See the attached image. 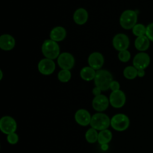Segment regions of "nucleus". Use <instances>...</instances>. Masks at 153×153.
<instances>
[{
	"mask_svg": "<svg viewBox=\"0 0 153 153\" xmlns=\"http://www.w3.org/2000/svg\"><path fill=\"white\" fill-rule=\"evenodd\" d=\"M113 81V76L110 72L106 70H100L97 71L94 84L102 91H106L110 89V85Z\"/></svg>",
	"mask_w": 153,
	"mask_h": 153,
	"instance_id": "obj_1",
	"label": "nucleus"
},
{
	"mask_svg": "<svg viewBox=\"0 0 153 153\" xmlns=\"http://www.w3.org/2000/svg\"><path fill=\"white\" fill-rule=\"evenodd\" d=\"M42 52L46 58L51 60L58 59L60 54V46L57 42L51 40H46L42 44Z\"/></svg>",
	"mask_w": 153,
	"mask_h": 153,
	"instance_id": "obj_2",
	"label": "nucleus"
},
{
	"mask_svg": "<svg viewBox=\"0 0 153 153\" xmlns=\"http://www.w3.org/2000/svg\"><path fill=\"white\" fill-rule=\"evenodd\" d=\"M90 125L91 128L97 131H103L108 129L111 126V119L105 114L99 112L93 115Z\"/></svg>",
	"mask_w": 153,
	"mask_h": 153,
	"instance_id": "obj_3",
	"label": "nucleus"
},
{
	"mask_svg": "<svg viewBox=\"0 0 153 153\" xmlns=\"http://www.w3.org/2000/svg\"><path fill=\"white\" fill-rule=\"evenodd\" d=\"M120 24L124 29L130 30L137 24V13L135 10H126L120 17Z\"/></svg>",
	"mask_w": 153,
	"mask_h": 153,
	"instance_id": "obj_4",
	"label": "nucleus"
},
{
	"mask_svg": "<svg viewBox=\"0 0 153 153\" xmlns=\"http://www.w3.org/2000/svg\"><path fill=\"white\" fill-rule=\"evenodd\" d=\"M130 120L128 116L123 114H117L111 119V126L117 131H124L128 128Z\"/></svg>",
	"mask_w": 153,
	"mask_h": 153,
	"instance_id": "obj_5",
	"label": "nucleus"
},
{
	"mask_svg": "<svg viewBox=\"0 0 153 153\" xmlns=\"http://www.w3.org/2000/svg\"><path fill=\"white\" fill-rule=\"evenodd\" d=\"M17 124L12 117L4 116L0 120V130L4 134H8L16 132Z\"/></svg>",
	"mask_w": 153,
	"mask_h": 153,
	"instance_id": "obj_6",
	"label": "nucleus"
},
{
	"mask_svg": "<svg viewBox=\"0 0 153 153\" xmlns=\"http://www.w3.org/2000/svg\"><path fill=\"white\" fill-rule=\"evenodd\" d=\"M109 102L112 107L115 108H121L123 107L126 102V97L123 91H112L109 97Z\"/></svg>",
	"mask_w": 153,
	"mask_h": 153,
	"instance_id": "obj_7",
	"label": "nucleus"
},
{
	"mask_svg": "<svg viewBox=\"0 0 153 153\" xmlns=\"http://www.w3.org/2000/svg\"><path fill=\"white\" fill-rule=\"evenodd\" d=\"M112 43H113V46L114 47V49L118 52L127 50L130 45L129 38L126 34L120 33L114 37Z\"/></svg>",
	"mask_w": 153,
	"mask_h": 153,
	"instance_id": "obj_8",
	"label": "nucleus"
},
{
	"mask_svg": "<svg viewBox=\"0 0 153 153\" xmlns=\"http://www.w3.org/2000/svg\"><path fill=\"white\" fill-rule=\"evenodd\" d=\"M150 56L146 52H139L133 58V66L137 70H145L150 64Z\"/></svg>",
	"mask_w": 153,
	"mask_h": 153,
	"instance_id": "obj_9",
	"label": "nucleus"
},
{
	"mask_svg": "<svg viewBox=\"0 0 153 153\" xmlns=\"http://www.w3.org/2000/svg\"><path fill=\"white\" fill-rule=\"evenodd\" d=\"M58 64L61 70H70L75 65V58L70 52H63L61 53L57 59Z\"/></svg>",
	"mask_w": 153,
	"mask_h": 153,
	"instance_id": "obj_10",
	"label": "nucleus"
},
{
	"mask_svg": "<svg viewBox=\"0 0 153 153\" xmlns=\"http://www.w3.org/2000/svg\"><path fill=\"white\" fill-rule=\"evenodd\" d=\"M39 72L44 76H49L55 70V63L54 60L49 58H43L40 60L37 65Z\"/></svg>",
	"mask_w": 153,
	"mask_h": 153,
	"instance_id": "obj_11",
	"label": "nucleus"
},
{
	"mask_svg": "<svg viewBox=\"0 0 153 153\" xmlns=\"http://www.w3.org/2000/svg\"><path fill=\"white\" fill-rule=\"evenodd\" d=\"M109 104V99L103 94L94 97L92 102L93 108L98 112H103L107 110Z\"/></svg>",
	"mask_w": 153,
	"mask_h": 153,
	"instance_id": "obj_12",
	"label": "nucleus"
},
{
	"mask_svg": "<svg viewBox=\"0 0 153 153\" xmlns=\"http://www.w3.org/2000/svg\"><path fill=\"white\" fill-rule=\"evenodd\" d=\"M88 62L89 67H92L96 71H98V70H101L102 66L104 65V56L100 52H93L88 57Z\"/></svg>",
	"mask_w": 153,
	"mask_h": 153,
	"instance_id": "obj_13",
	"label": "nucleus"
},
{
	"mask_svg": "<svg viewBox=\"0 0 153 153\" xmlns=\"http://www.w3.org/2000/svg\"><path fill=\"white\" fill-rule=\"evenodd\" d=\"M92 116L86 109H79L75 114V120L81 126H88L91 124Z\"/></svg>",
	"mask_w": 153,
	"mask_h": 153,
	"instance_id": "obj_14",
	"label": "nucleus"
},
{
	"mask_svg": "<svg viewBox=\"0 0 153 153\" xmlns=\"http://www.w3.org/2000/svg\"><path fill=\"white\" fill-rule=\"evenodd\" d=\"M16 42L13 36L4 34L0 37V49L4 51H10L14 48Z\"/></svg>",
	"mask_w": 153,
	"mask_h": 153,
	"instance_id": "obj_15",
	"label": "nucleus"
},
{
	"mask_svg": "<svg viewBox=\"0 0 153 153\" xmlns=\"http://www.w3.org/2000/svg\"><path fill=\"white\" fill-rule=\"evenodd\" d=\"M50 39L54 41L61 42L63 41L67 37V31L65 28L62 26L55 27L50 31Z\"/></svg>",
	"mask_w": 153,
	"mask_h": 153,
	"instance_id": "obj_16",
	"label": "nucleus"
},
{
	"mask_svg": "<svg viewBox=\"0 0 153 153\" xmlns=\"http://www.w3.org/2000/svg\"><path fill=\"white\" fill-rule=\"evenodd\" d=\"M88 19V13L83 7L77 9L73 14V20L77 25H82L87 22Z\"/></svg>",
	"mask_w": 153,
	"mask_h": 153,
	"instance_id": "obj_17",
	"label": "nucleus"
},
{
	"mask_svg": "<svg viewBox=\"0 0 153 153\" xmlns=\"http://www.w3.org/2000/svg\"><path fill=\"white\" fill-rule=\"evenodd\" d=\"M134 46L136 49L140 51V52H145V51L149 49L150 46V40L146 35L138 37L135 39Z\"/></svg>",
	"mask_w": 153,
	"mask_h": 153,
	"instance_id": "obj_18",
	"label": "nucleus"
},
{
	"mask_svg": "<svg viewBox=\"0 0 153 153\" xmlns=\"http://www.w3.org/2000/svg\"><path fill=\"white\" fill-rule=\"evenodd\" d=\"M96 74H97V71L89 66L83 67L80 71L81 78L86 82L94 80Z\"/></svg>",
	"mask_w": 153,
	"mask_h": 153,
	"instance_id": "obj_19",
	"label": "nucleus"
},
{
	"mask_svg": "<svg viewBox=\"0 0 153 153\" xmlns=\"http://www.w3.org/2000/svg\"><path fill=\"white\" fill-rule=\"evenodd\" d=\"M112 137H113V134L110 130L105 129L103 131H100L99 132L98 143L101 146L104 144H108V143L111 141Z\"/></svg>",
	"mask_w": 153,
	"mask_h": 153,
	"instance_id": "obj_20",
	"label": "nucleus"
},
{
	"mask_svg": "<svg viewBox=\"0 0 153 153\" xmlns=\"http://www.w3.org/2000/svg\"><path fill=\"white\" fill-rule=\"evenodd\" d=\"M99 133L97 130L91 128L85 133V139L89 143H94L98 141Z\"/></svg>",
	"mask_w": 153,
	"mask_h": 153,
	"instance_id": "obj_21",
	"label": "nucleus"
},
{
	"mask_svg": "<svg viewBox=\"0 0 153 153\" xmlns=\"http://www.w3.org/2000/svg\"><path fill=\"white\" fill-rule=\"evenodd\" d=\"M123 76L128 80H133L137 76V69L134 66H128L124 69Z\"/></svg>",
	"mask_w": 153,
	"mask_h": 153,
	"instance_id": "obj_22",
	"label": "nucleus"
},
{
	"mask_svg": "<svg viewBox=\"0 0 153 153\" xmlns=\"http://www.w3.org/2000/svg\"><path fill=\"white\" fill-rule=\"evenodd\" d=\"M132 33L134 36L137 37H141V36L146 35V26L141 23H137L132 28Z\"/></svg>",
	"mask_w": 153,
	"mask_h": 153,
	"instance_id": "obj_23",
	"label": "nucleus"
},
{
	"mask_svg": "<svg viewBox=\"0 0 153 153\" xmlns=\"http://www.w3.org/2000/svg\"><path fill=\"white\" fill-rule=\"evenodd\" d=\"M72 77V73L70 70H61L58 73V79L62 83H67L70 82Z\"/></svg>",
	"mask_w": 153,
	"mask_h": 153,
	"instance_id": "obj_24",
	"label": "nucleus"
},
{
	"mask_svg": "<svg viewBox=\"0 0 153 153\" xmlns=\"http://www.w3.org/2000/svg\"><path fill=\"white\" fill-rule=\"evenodd\" d=\"M118 58L122 62L126 63L131 59V53H130V52L128 49L127 50L121 51V52H119V53H118Z\"/></svg>",
	"mask_w": 153,
	"mask_h": 153,
	"instance_id": "obj_25",
	"label": "nucleus"
},
{
	"mask_svg": "<svg viewBox=\"0 0 153 153\" xmlns=\"http://www.w3.org/2000/svg\"><path fill=\"white\" fill-rule=\"evenodd\" d=\"M7 140L10 144L15 145L19 141V136L16 132L7 135Z\"/></svg>",
	"mask_w": 153,
	"mask_h": 153,
	"instance_id": "obj_26",
	"label": "nucleus"
},
{
	"mask_svg": "<svg viewBox=\"0 0 153 153\" xmlns=\"http://www.w3.org/2000/svg\"><path fill=\"white\" fill-rule=\"evenodd\" d=\"M146 36L149 39L150 41L153 42V22L149 24V25L146 26Z\"/></svg>",
	"mask_w": 153,
	"mask_h": 153,
	"instance_id": "obj_27",
	"label": "nucleus"
},
{
	"mask_svg": "<svg viewBox=\"0 0 153 153\" xmlns=\"http://www.w3.org/2000/svg\"><path fill=\"white\" fill-rule=\"evenodd\" d=\"M110 89L111 90V91H120V85L119 82L117 81H114L111 82L110 85Z\"/></svg>",
	"mask_w": 153,
	"mask_h": 153,
	"instance_id": "obj_28",
	"label": "nucleus"
},
{
	"mask_svg": "<svg viewBox=\"0 0 153 153\" xmlns=\"http://www.w3.org/2000/svg\"><path fill=\"white\" fill-rule=\"evenodd\" d=\"M93 94H94V96H95V97H97V96H99V95H101V93H102V91L100 89V88H97V87H95V88H94V89H93Z\"/></svg>",
	"mask_w": 153,
	"mask_h": 153,
	"instance_id": "obj_29",
	"label": "nucleus"
},
{
	"mask_svg": "<svg viewBox=\"0 0 153 153\" xmlns=\"http://www.w3.org/2000/svg\"><path fill=\"white\" fill-rule=\"evenodd\" d=\"M145 74V70H137V76L140 78H143L144 77Z\"/></svg>",
	"mask_w": 153,
	"mask_h": 153,
	"instance_id": "obj_30",
	"label": "nucleus"
},
{
	"mask_svg": "<svg viewBox=\"0 0 153 153\" xmlns=\"http://www.w3.org/2000/svg\"><path fill=\"white\" fill-rule=\"evenodd\" d=\"M101 148H102V149H103V150H107V149H108V144L102 145Z\"/></svg>",
	"mask_w": 153,
	"mask_h": 153,
	"instance_id": "obj_31",
	"label": "nucleus"
},
{
	"mask_svg": "<svg viewBox=\"0 0 153 153\" xmlns=\"http://www.w3.org/2000/svg\"><path fill=\"white\" fill-rule=\"evenodd\" d=\"M3 78V72L2 70H0V80H1Z\"/></svg>",
	"mask_w": 153,
	"mask_h": 153,
	"instance_id": "obj_32",
	"label": "nucleus"
}]
</instances>
